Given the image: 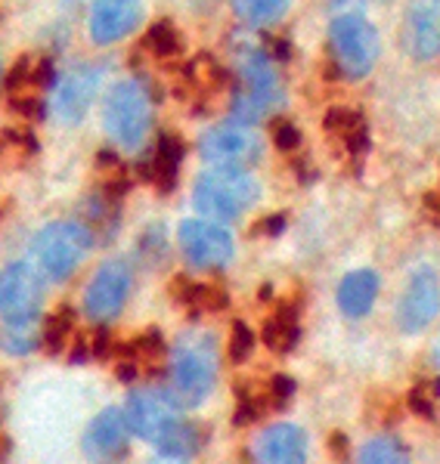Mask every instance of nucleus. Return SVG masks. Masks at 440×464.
I'll list each match as a JSON object with an SVG mask.
<instances>
[{
    "mask_svg": "<svg viewBox=\"0 0 440 464\" xmlns=\"http://www.w3.org/2000/svg\"><path fill=\"white\" fill-rule=\"evenodd\" d=\"M146 50L159 59H171L181 53V37H177V28L171 22H155L146 32Z\"/></svg>",
    "mask_w": 440,
    "mask_h": 464,
    "instance_id": "nucleus-26",
    "label": "nucleus"
},
{
    "mask_svg": "<svg viewBox=\"0 0 440 464\" xmlns=\"http://www.w3.org/2000/svg\"><path fill=\"white\" fill-rule=\"evenodd\" d=\"M0 347L13 356H25L37 347V334L28 325H13V322H6V328L0 332Z\"/></svg>",
    "mask_w": 440,
    "mask_h": 464,
    "instance_id": "nucleus-28",
    "label": "nucleus"
},
{
    "mask_svg": "<svg viewBox=\"0 0 440 464\" xmlns=\"http://www.w3.org/2000/svg\"><path fill=\"white\" fill-rule=\"evenodd\" d=\"M264 415V406L258 400H242L239 402V411H236V424H249V421H258Z\"/></svg>",
    "mask_w": 440,
    "mask_h": 464,
    "instance_id": "nucleus-34",
    "label": "nucleus"
},
{
    "mask_svg": "<svg viewBox=\"0 0 440 464\" xmlns=\"http://www.w3.org/2000/svg\"><path fill=\"white\" fill-rule=\"evenodd\" d=\"M345 449H347V440H345V437H332V452H335V459H341V455H345Z\"/></svg>",
    "mask_w": 440,
    "mask_h": 464,
    "instance_id": "nucleus-37",
    "label": "nucleus"
},
{
    "mask_svg": "<svg viewBox=\"0 0 440 464\" xmlns=\"http://www.w3.org/2000/svg\"><path fill=\"white\" fill-rule=\"evenodd\" d=\"M81 217H84V229L91 232V238H96V242H109V238L115 236L118 217H122L118 214V198L103 189L100 196L84 201Z\"/></svg>",
    "mask_w": 440,
    "mask_h": 464,
    "instance_id": "nucleus-20",
    "label": "nucleus"
},
{
    "mask_svg": "<svg viewBox=\"0 0 440 464\" xmlns=\"http://www.w3.org/2000/svg\"><path fill=\"white\" fill-rule=\"evenodd\" d=\"M199 152L211 168L249 170L264 155V140L249 124H220L199 140Z\"/></svg>",
    "mask_w": 440,
    "mask_h": 464,
    "instance_id": "nucleus-7",
    "label": "nucleus"
},
{
    "mask_svg": "<svg viewBox=\"0 0 440 464\" xmlns=\"http://www.w3.org/2000/svg\"><path fill=\"white\" fill-rule=\"evenodd\" d=\"M91 245H93V238H91V232L84 229V223L56 220V223H47V227L34 236L32 257L44 276L63 282L81 266V260L87 257Z\"/></svg>",
    "mask_w": 440,
    "mask_h": 464,
    "instance_id": "nucleus-4",
    "label": "nucleus"
},
{
    "mask_svg": "<svg viewBox=\"0 0 440 464\" xmlns=\"http://www.w3.org/2000/svg\"><path fill=\"white\" fill-rule=\"evenodd\" d=\"M292 393H295L292 378H286V375H276V378L270 381V393H267V400H270L276 409H282L288 400H292Z\"/></svg>",
    "mask_w": 440,
    "mask_h": 464,
    "instance_id": "nucleus-32",
    "label": "nucleus"
},
{
    "mask_svg": "<svg viewBox=\"0 0 440 464\" xmlns=\"http://www.w3.org/2000/svg\"><path fill=\"white\" fill-rule=\"evenodd\" d=\"M409 406H413L416 415H422V418H435V406H431V400L425 393L416 391L413 396H409Z\"/></svg>",
    "mask_w": 440,
    "mask_h": 464,
    "instance_id": "nucleus-35",
    "label": "nucleus"
},
{
    "mask_svg": "<svg viewBox=\"0 0 440 464\" xmlns=\"http://www.w3.org/2000/svg\"><path fill=\"white\" fill-rule=\"evenodd\" d=\"M406 28L416 59H435L440 53V0H413Z\"/></svg>",
    "mask_w": 440,
    "mask_h": 464,
    "instance_id": "nucleus-16",
    "label": "nucleus"
},
{
    "mask_svg": "<svg viewBox=\"0 0 440 464\" xmlns=\"http://www.w3.org/2000/svg\"><path fill=\"white\" fill-rule=\"evenodd\" d=\"M174 295L196 313H218L223 306L230 304L227 291L218 288V285H199V282H190V279H181L174 288Z\"/></svg>",
    "mask_w": 440,
    "mask_h": 464,
    "instance_id": "nucleus-24",
    "label": "nucleus"
},
{
    "mask_svg": "<svg viewBox=\"0 0 440 464\" xmlns=\"http://www.w3.org/2000/svg\"><path fill=\"white\" fill-rule=\"evenodd\" d=\"M282 100H286V93H282L279 74L273 72L270 59L258 50L239 53L233 74V115L239 121H264L282 106Z\"/></svg>",
    "mask_w": 440,
    "mask_h": 464,
    "instance_id": "nucleus-1",
    "label": "nucleus"
},
{
    "mask_svg": "<svg viewBox=\"0 0 440 464\" xmlns=\"http://www.w3.org/2000/svg\"><path fill=\"white\" fill-rule=\"evenodd\" d=\"M276 140V149H282V152H295L298 146H301V130H298L295 124H279L273 133Z\"/></svg>",
    "mask_w": 440,
    "mask_h": 464,
    "instance_id": "nucleus-33",
    "label": "nucleus"
},
{
    "mask_svg": "<svg viewBox=\"0 0 440 464\" xmlns=\"http://www.w3.org/2000/svg\"><path fill=\"white\" fill-rule=\"evenodd\" d=\"M181 164H183V143L177 137H171V133H161L152 155V168H149L152 183L161 192H171L177 183V174H181Z\"/></svg>",
    "mask_w": 440,
    "mask_h": 464,
    "instance_id": "nucleus-21",
    "label": "nucleus"
},
{
    "mask_svg": "<svg viewBox=\"0 0 440 464\" xmlns=\"http://www.w3.org/2000/svg\"><path fill=\"white\" fill-rule=\"evenodd\" d=\"M131 295V266L124 260H109L93 273L84 291V310L93 322H109L122 313Z\"/></svg>",
    "mask_w": 440,
    "mask_h": 464,
    "instance_id": "nucleus-11",
    "label": "nucleus"
},
{
    "mask_svg": "<svg viewBox=\"0 0 440 464\" xmlns=\"http://www.w3.org/2000/svg\"><path fill=\"white\" fill-rule=\"evenodd\" d=\"M140 248H143V260H149L152 266H159L161 260H165L168 254V245H165V236H161L159 227H152L146 232L143 238H140Z\"/></svg>",
    "mask_w": 440,
    "mask_h": 464,
    "instance_id": "nucleus-31",
    "label": "nucleus"
},
{
    "mask_svg": "<svg viewBox=\"0 0 440 464\" xmlns=\"http://www.w3.org/2000/svg\"><path fill=\"white\" fill-rule=\"evenodd\" d=\"M131 424L128 415L122 409H106L91 421V428L84 433V452L87 459L96 461H112L122 459L128 452V440H131Z\"/></svg>",
    "mask_w": 440,
    "mask_h": 464,
    "instance_id": "nucleus-14",
    "label": "nucleus"
},
{
    "mask_svg": "<svg viewBox=\"0 0 440 464\" xmlns=\"http://www.w3.org/2000/svg\"><path fill=\"white\" fill-rule=\"evenodd\" d=\"M251 347H255V334H251V328L245 325V322H236L233 334H230V359H233V362H242V359H249Z\"/></svg>",
    "mask_w": 440,
    "mask_h": 464,
    "instance_id": "nucleus-30",
    "label": "nucleus"
},
{
    "mask_svg": "<svg viewBox=\"0 0 440 464\" xmlns=\"http://www.w3.org/2000/svg\"><path fill=\"white\" fill-rule=\"evenodd\" d=\"M332 56L341 74L347 78H367L378 63V32L363 16H338L332 22Z\"/></svg>",
    "mask_w": 440,
    "mask_h": 464,
    "instance_id": "nucleus-6",
    "label": "nucleus"
},
{
    "mask_svg": "<svg viewBox=\"0 0 440 464\" xmlns=\"http://www.w3.org/2000/svg\"><path fill=\"white\" fill-rule=\"evenodd\" d=\"M435 362L440 365V343H437V347H435Z\"/></svg>",
    "mask_w": 440,
    "mask_h": 464,
    "instance_id": "nucleus-38",
    "label": "nucleus"
},
{
    "mask_svg": "<svg viewBox=\"0 0 440 464\" xmlns=\"http://www.w3.org/2000/svg\"><path fill=\"white\" fill-rule=\"evenodd\" d=\"M301 338V328H298V310L295 306H279L270 319L264 322V343L276 353H288Z\"/></svg>",
    "mask_w": 440,
    "mask_h": 464,
    "instance_id": "nucleus-22",
    "label": "nucleus"
},
{
    "mask_svg": "<svg viewBox=\"0 0 440 464\" xmlns=\"http://www.w3.org/2000/svg\"><path fill=\"white\" fill-rule=\"evenodd\" d=\"M282 227H286V217H270V220L260 223V232H267V236H279Z\"/></svg>",
    "mask_w": 440,
    "mask_h": 464,
    "instance_id": "nucleus-36",
    "label": "nucleus"
},
{
    "mask_svg": "<svg viewBox=\"0 0 440 464\" xmlns=\"http://www.w3.org/2000/svg\"><path fill=\"white\" fill-rule=\"evenodd\" d=\"M44 306V279L28 264H10L0 273V316L13 325H32Z\"/></svg>",
    "mask_w": 440,
    "mask_h": 464,
    "instance_id": "nucleus-8",
    "label": "nucleus"
},
{
    "mask_svg": "<svg viewBox=\"0 0 440 464\" xmlns=\"http://www.w3.org/2000/svg\"><path fill=\"white\" fill-rule=\"evenodd\" d=\"M376 297H378V276L372 269H357V273L345 276L338 285V306L350 319L367 316L372 304H376Z\"/></svg>",
    "mask_w": 440,
    "mask_h": 464,
    "instance_id": "nucleus-18",
    "label": "nucleus"
},
{
    "mask_svg": "<svg viewBox=\"0 0 440 464\" xmlns=\"http://www.w3.org/2000/svg\"><path fill=\"white\" fill-rule=\"evenodd\" d=\"M106 130L122 149H137L152 127V100L137 81H122L106 96Z\"/></svg>",
    "mask_w": 440,
    "mask_h": 464,
    "instance_id": "nucleus-5",
    "label": "nucleus"
},
{
    "mask_svg": "<svg viewBox=\"0 0 440 464\" xmlns=\"http://www.w3.org/2000/svg\"><path fill=\"white\" fill-rule=\"evenodd\" d=\"M177 406L181 402L174 400L171 391H137L131 393L124 415H128V424L137 437L149 440V443H159L165 433H171L181 424Z\"/></svg>",
    "mask_w": 440,
    "mask_h": 464,
    "instance_id": "nucleus-9",
    "label": "nucleus"
},
{
    "mask_svg": "<svg viewBox=\"0 0 440 464\" xmlns=\"http://www.w3.org/2000/svg\"><path fill=\"white\" fill-rule=\"evenodd\" d=\"M181 251L196 269H223L233 260V236L218 220H186L181 227Z\"/></svg>",
    "mask_w": 440,
    "mask_h": 464,
    "instance_id": "nucleus-10",
    "label": "nucleus"
},
{
    "mask_svg": "<svg viewBox=\"0 0 440 464\" xmlns=\"http://www.w3.org/2000/svg\"><path fill=\"white\" fill-rule=\"evenodd\" d=\"M440 313V282L435 269H416L409 276V285L397 306V325L406 334H416L428 328Z\"/></svg>",
    "mask_w": 440,
    "mask_h": 464,
    "instance_id": "nucleus-12",
    "label": "nucleus"
},
{
    "mask_svg": "<svg viewBox=\"0 0 440 464\" xmlns=\"http://www.w3.org/2000/svg\"><path fill=\"white\" fill-rule=\"evenodd\" d=\"M258 459L273 464H301L308 459V437L295 424H276L258 440Z\"/></svg>",
    "mask_w": 440,
    "mask_h": 464,
    "instance_id": "nucleus-17",
    "label": "nucleus"
},
{
    "mask_svg": "<svg viewBox=\"0 0 440 464\" xmlns=\"http://www.w3.org/2000/svg\"><path fill=\"white\" fill-rule=\"evenodd\" d=\"M218 350L208 334H190L171 356V393L181 406H199L214 391Z\"/></svg>",
    "mask_w": 440,
    "mask_h": 464,
    "instance_id": "nucleus-3",
    "label": "nucleus"
},
{
    "mask_svg": "<svg viewBox=\"0 0 440 464\" xmlns=\"http://www.w3.org/2000/svg\"><path fill=\"white\" fill-rule=\"evenodd\" d=\"M233 10H236V16L242 22H249V25L267 28L286 16L288 0H233Z\"/></svg>",
    "mask_w": 440,
    "mask_h": 464,
    "instance_id": "nucleus-25",
    "label": "nucleus"
},
{
    "mask_svg": "<svg viewBox=\"0 0 440 464\" xmlns=\"http://www.w3.org/2000/svg\"><path fill=\"white\" fill-rule=\"evenodd\" d=\"M140 19H143L140 0H96L91 13V41L109 47V44L137 32Z\"/></svg>",
    "mask_w": 440,
    "mask_h": 464,
    "instance_id": "nucleus-15",
    "label": "nucleus"
},
{
    "mask_svg": "<svg viewBox=\"0 0 440 464\" xmlns=\"http://www.w3.org/2000/svg\"><path fill=\"white\" fill-rule=\"evenodd\" d=\"M103 65H74V69L65 74L63 81L56 84L54 93V109L63 121H81V118L91 111L96 90L103 84Z\"/></svg>",
    "mask_w": 440,
    "mask_h": 464,
    "instance_id": "nucleus-13",
    "label": "nucleus"
},
{
    "mask_svg": "<svg viewBox=\"0 0 440 464\" xmlns=\"http://www.w3.org/2000/svg\"><path fill=\"white\" fill-rule=\"evenodd\" d=\"M260 198V186L249 170L236 168H214L196 179L192 186V201L211 220H236L249 208H255Z\"/></svg>",
    "mask_w": 440,
    "mask_h": 464,
    "instance_id": "nucleus-2",
    "label": "nucleus"
},
{
    "mask_svg": "<svg viewBox=\"0 0 440 464\" xmlns=\"http://www.w3.org/2000/svg\"><path fill=\"white\" fill-rule=\"evenodd\" d=\"M72 328H74V313L69 306H63V310H56L54 316L47 319V328H44V347L50 350V353H59V350L69 343L72 338Z\"/></svg>",
    "mask_w": 440,
    "mask_h": 464,
    "instance_id": "nucleus-27",
    "label": "nucleus"
},
{
    "mask_svg": "<svg viewBox=\"0 0 440 464\" xmlns=\"http://www.w3.org/2000/svg\"><path fill=\"white\" fill-rule=\"evenodd\" d=\"M406 446L397 443V440H372V443L363 446L360 452V461H385V464H394V461H406Z\"/></svg>",
    "mask_w": 440,
    "mask_h": 464,
    "instance_id": "nucleus-29",
    "label": "nucleus"
},
{
    "mask_svg": "<svg viewBox=\"0 0 440 464\" xmlns=\"http://www.w3.org/2000/svg\"><path fill=\"white\" fill-rule=\"evenodd\" d=\"M326 130L332 133V137H338L341 143L347 146L350 155H363L369 149V127H367V118L360 115L357 109H332L329 115H326Z\"/></svg>",
    "mask_w": 440,
    "mask_h": 464,
    "instance_id": "nucleus-19",
    "label": "nucleus"
},
{
    "mask_svg": "<svg viewBox=\"0 0 440 464\" xmlns=\"http://www.w3.org/2000/svg\"><path fill=\"white\" fill-rule=\"evenodd\" d=\"M155 449H159L161 461H186L202 449V437H199V430L192 428V424L181 421L174 430L165 433V437L155 443Z\"/></svg>",
    "mask_w": 440,
    "mask_h": 464,
    "instance_id": "nucleus-23",
    "label": "nucleus"
}]
</instances>
